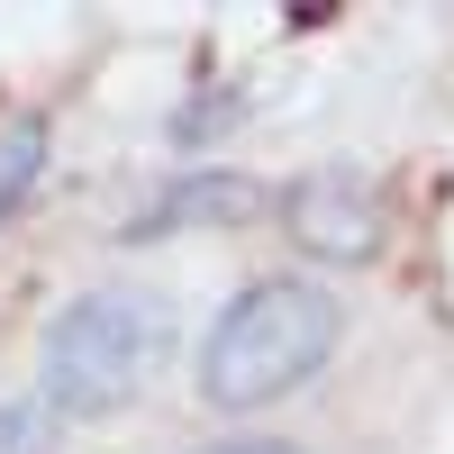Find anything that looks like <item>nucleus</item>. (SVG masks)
Returning <instances> with one entry per match:
<instances>
[{"mask_svg": "<svg viewBox=\"0 0 454 454\" xmlns=\"http://www.w3.org/2000/svg\"><path fill=\"white\" fill-rule=\"evenodd\" d=\"M336 336H346V309H336L327 282L263 273V282H246L237 300H227V309L209 318V336H200V400L227 409V419L273 409L282 391L318 382V364L336 355Z\"/></svg>", "mask_w": 454, "mask_h": 454, "instance_id": "f257e3e1", "label": "nucleus"}, {"mask_svg": "<svg viewBox=\"0 0 454 454\" xmlns=\"http://www.w3.org/2000/svg\"><path fill=\"white\" fill-rule=\"evenodd\" d=\"M173 355V309L155 291H82L36 336V400L55 419H109L128 409Z\"/></svg>", "mask_w": 454, "mask_h": 454, "instance_id": "f03ea898", "label": "nucleus"}, {"mask_svg": "<svg viewBox=\"0 0 454 454\" xmlns=\"http://www.w3.org/2000/svg\"><path fill=\"white\" fill-rule=\"evenodd\" d=\"M282 227H291V246H309L327 263H364L382 246V192L355 164H318L282 192Z\"/></svg>", "mask_w": 454, "mask_h": 454, "instance_id": "7ed1b4c3", "label": "nucleus"}, {"mask_svg": "<svg viewBox=\"0 0 454 454\" xmlns=\"http://www.w3.org/2000/svg\"><path fill=\"white\" fill-rule=\"evenodd\" d=\"M263 209V192L246 173H182L173 192L145 209L137 227H128V246H145V237H164V227H200V218H218V227H237V218H254Z\"/></svg>", "mask_w": 454, "mask_h": 454, "instance_id": "20e7f679", "label": "nucleus"}, {"mask_svg": "<svg viewBox=\"0 0 454 454\" xmlns=\"http://www.w3.org/2000/svg\"><path fill=\"white\" fill-rule=\"evenodd\" d=\"M36 164H46V119H19L10 137H0V218L36 192Z\"/></svg>", "mask_w": 454, "mask_h": 454, "instance_id": "39448f33", "label": "nucleus"}, {"mask_svg": "<svg viewBox=\"0 0 454 454\" xmlns=\"http://www.w3.org/2000/svg\"><path fill=\"white\" fill-rule=\"evenodd\" d=\"M0 454H55V409L46 400H0Z\"/></svg>", "mask_w": 454, "mask_h": 454, "instance_id": "423d86ee", "label": "nucleus"}, {"mask_svg": "<svg viewBox=\"0 0 454 454\" xmlns=\"http://www.w3.org/2000/svg\"><path fill=\"white\" fill-rule=\"evenodd\" d=\"M200 454H300V445H282V436H227V445H200Z\"/></svg>", "mask_w": 454, "mask_h": 454, "instance_id": "0eeeda50", "label": "nucleus"}]
</instances>
